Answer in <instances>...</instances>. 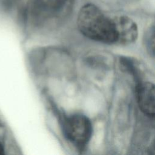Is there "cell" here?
Masks as SVG:
<instances>
[{"mask_svg": "<svg viewBox=\"0 0 155 155\" xmlns=\"http://www.w3.org/2000/svg\"><path fill=\"white\" fill-rule=\"evenodd\" d=\"M78 27L85 37L96 41L113 44L116 41V33L113 18L107 16L96 5H84L79 12Z\"/></svg>", "mask_w": 155, "mask_h": 155, "instance_id": "cell-1", "label": "cell"}, {"mask_svg": "<svg viewBox=\"0 0 155 155\" xmlns=\"http://www.w3.org/2000/svg\"><path fill=\"white\" fill-rule=\"evenodd\" d=\"M62 128L66 138L81 151L87 145L92 135L91 122L82 114H74L65 117Z\"/></svg>", "mask_w": 155, "mask_h": 155, "instance_id": "cell-2", "label": "cell"}, {"mask_svg": "<svg viewBox=\"0 0 155 155\" xmlns=\"http://www.w3.org/2000/svg\"><path fill=\"white\" fill-rule=\"evenodd\" d=\"M116 33V43L127 45L134 42L138 37L136 23L127 16H119L113 18Z\"/></svg>", "mask_w": 155, "mask_h": 155, "instance_id": "cell-3", "label": "cell"}, {"mask_svg": "<svg viewBox=\"0 0 155 155\" xmlns=\"http://www.w3.org/2000/svg\"><path fill=\"white\" fill-rule=\"evenodd\" d=\"M136 96L141 111L150 117L155 113L154 85L150 82L140 81L136 85Z\"/></svg>", "mask_w": 155, "mask_h": 155, "instance_id": "cell-4", "label": "cell"}, {"mask_svg": "<svg viewBox=\"0 0 155 155\" xmlns=\"http://www.w3.org/2000/svg\"><path fill=\"white\" fill-rule=\"evenodd\" d=\"M145 47L148 53L151 56L154 54V27H150L145 32L143 38Z\"/></svg>", "mask_w": 155, "mask_h": 155, "instance_id": "cell-5", "label": "cell"}, {"mask_svg": "<svg viewBox=\"0 0 155 155\" xmlns=\"http://www.w3.org/2000/svg\"><path fill=\"white\" fill-rule=\"evenodd\" d=\"M42 1H43V2H44L43 3L45 5H59V4L57 2L59 1H61V0H42ZM61 1H64V0H61Z\"/></svg>", "mask_w": 155, "mask_h": 155, "instance_id": "cell-6", "label": "cell"}, {"mask_svg": "<svg viewBox=\"0 0 155 155\" xmlns=\"http://www.w3.org/2000/svg\"><path fill=\"white\" fill-rule=\"evenodd\" d=\"M4 151H5V150H4V145H3V144L2 143V142L0 140V155L4 154L5 153Z\"/></svg>", "mask_w": 155, "mask_h": 155, "instance_id": "cell-7", "label": "cell"}]
</instances>
